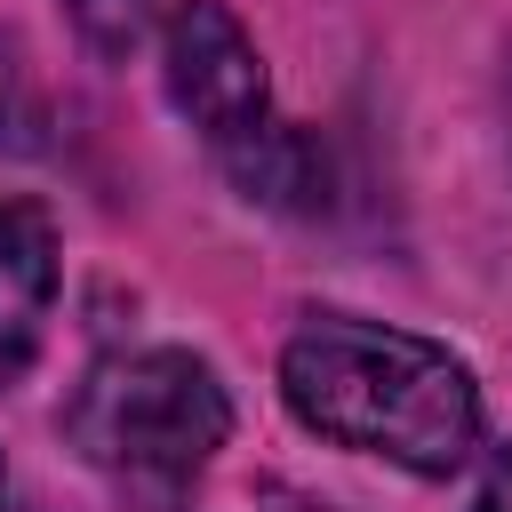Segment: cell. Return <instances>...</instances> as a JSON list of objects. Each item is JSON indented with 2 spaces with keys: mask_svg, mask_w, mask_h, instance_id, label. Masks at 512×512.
Here are the masks:
<instances>
[{
  "mask_svg": "<svg viewBox=\"0 0 512 512\" xmlns=\"http://www.w3.org/2000/svg\"><path fill=\"white\" fill-rule=\"evenodd\" d=\"M64 432L96 472L176 496L232 440V400L200 352L144 344V352H112L88 368V384L64 408Z\"/></svg>",
  "mask_w": 512,
  "mask_h": 512,
  "instance_id": "7a4b0ae2",
  "label": "cell"
},
{
  "mask_svg": "<svg viewBox=\"0 0 512 512\" xmlns=\"http://www.w3.org/2000/svg\"><path fill=\"white\" fill-rule=\"evenodd\" d=\"M280 400L304 432L352 456H384L416 480H448L480 448L472 368L448 344L360 312H312L280 344Z\"/></svg>",
  "mask_w": 512,
  "mask_h": 512,
  "instance_id": "6da1fadb",
  "label": "cell"
},
{
  "mask_svg": "<svg viewBox=\"0 0 512 512\" xmlns=\"http://www.w3.org/2000/svg\"><path fill=\"white\" fill-rule=\"evenodd\" d=\"M160 80L168 104L184 112V128L208 136V152L232 168L240 152H256L280 120H272V80L264 56L248 40V24L224 0H168L160 24Z\"/></svg>",
  "mask_w": 512,
  "mask_h": 512,
  "instance_id": "3957f363",
  "label": "cell"
},
{
  "mask_svg": "<svg viewBox=\"0 0 512 512\" xmlns=\"http://www.w3.org/2000/svg\"><path fill=\"white\" fill-rule=\"evenodd\" d=\"M64 16L88 40V56H104V64H128L136 48H160V24H168L160 0H64Z\"/></svg>",
  "mask_w": 512,
  "mask_h": 512,
  "instance_id": "5b68a950",
  "label": "cell"
},
{
  "mask_svg": "<svg viewBox=\"0 0 512 512\" xmlns=\"http://www.w3.org/2000/svg\"><path fill=\"white\" fill-rule=\"evenodd\" d=\"M0 512H8V464H0Z\"/></svg>",
  "mask_w": 512,
  "mask_h": 512,
  "instance_id": "52a82bcc",
  "label": "cell"
},
{
  "mask_svg": "<svg viewBox=\"0 0 512 512\" xmlns=\"http://www.w3.org/2000/svg\"><path fill=\"white\" fill-rule=\"evenodd\" d=\"M56 304V224L40 200H0V392L32 368Z\"/></svg>",
  "mask_w": 512,
  "mask_h": 512,
  "instance_id": "277c9868",
  "label": "cell"
},
{
  "mask_svg": "<svg viewBox=\"0 0 512 512\" xmlns=\"http://www.w3.org/2000/svg\"><path fill=\"white\" fill-rule=\"evenodd\" d=\"M472 512H512V448H496V456H488V472H480V496H472Z\"/></svg>",
  "mask_w": 512,
  "mask_h": 512,
  "instance_id": "8992f818",
  "label": "cell"
}]
</instances>
